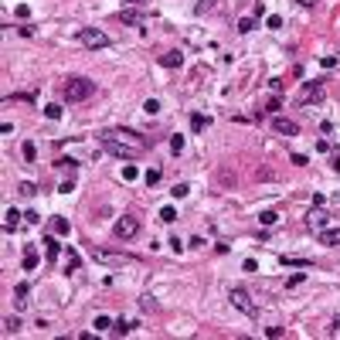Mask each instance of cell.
<instances>
[{
  "label": "cell",
  "instance_id": "8d00e7d4",
  "mask_svg": "<svg viewBox=\"0 0 340 340\" xmlns=\"http://www.w3.org/2000/svg\"><path fill=\"white\" fill-rule=\"evenodd\" d=\"M214 3H218V0H204V3H197V14H204V10H208V7H214Z\"/></svg>",
  "mask_w": 340,
  "mask_h": 340
},
{
  "label": "cell",
  "instance_id": "8992f818",
  "mask_svg": "<svg viewBox=\"0 0 340 340\" xmlns=\"http://www.w3.org/2000/svg\"><path fill=\"white\" fill-rule=\"evenodd\" d=\"M320 99H323V85H320V82H306V85L300 89V102H303V106L320 102Z\"/></svg>",
  "mask_w": 340,
  "mask_h": 340
},
{
  "label": "cell",
  "instance_id": "f1b7e54d",
  "mask_svg": "<svg viewBox=\"0 0 340 340\" xmlns=\"http://www.w3.org/2000/svg\"><path fill=\"white\" fill-rule=\"evenodd\" d=\"M20 194H24V197H31V194H34V190H38V187H34V184H31V180H20Z\"/></svg>",
  "mask_w": 340,
  "mask_h": 340
},
{
  "label": "cell",
  "instance_id": "1f68e13d",
  "mask_svg": "<svg viewBox=\"0 0 340 340\" xmlns=\"http://www.w3.org/2000/svg\"><path fill=\"white\" fill-rule=\"evenodd\" d=\"M44 116H48V119H61V109H58V106H44Z\"/></svg>",
  "mask_w": 340,
  "mask_h": 340
},
{
  "label": "cell",
  "instance_id": "52a82bcc",
  "mask_svg": "<svg viewBox=\"0 0 340 340\" xmlns=\"http://www.w3.org/2000/svg\"><path fill=\"white\" fill-rule=\"evenodd\" d=\"M272 130L283 133V136H300V126H296L293 119H286V116H276V119H272Z\"/></svg>",
  "mask_w": 340,
  "mask_h": 340
},
{
  "label": "cell",
  "instance_id": "44dd1931",
  "mask_svg": "<svg viewBox=\"0 0 340 340\" xmlns=\"http://www.w3.org/2000/svg\"><path fill=\"white\" fill-rule=\"evenodd\" d=\"M180 150H184V133L170 136V153H180Z\"/></svg>",
  "mask_w": 340,
  "mask_h": 340
},
{
  "label": "cell",
  "instance_id": "d590c367",
  "mask_svg": "<svg viewBox=\"0 0 340 340\" xmlns=\"http://www.w3.org/2000/svg\"><path fill=\"white\" fill-rule=\"evenodd\" d=\"M24 157H27V164L34 160V143H24Z\"/></svg>",
  "mask_w": 340,
  "mask_h": 340
},
{
  "label": "cell",
  "instance_id": "d6986e66",
  "mask_svg": "<svg viewBox=\"0 0 340 340\" xmlns=\"http://www.w3.org/2000/svg\"><path fill=\"white\" fill-rule=\"evenodd\" d=\"M255 27V17H238V34H248Z\"/></svg>",
  "mask_w": 340,
  "mask_h": 340
},
{
  "label": "cell",
  "instance_id": "83f0119b",
  "mask_svg": "<svg viewBox=\"0 0 340 340\" xmlns=\"http://www.w3.org/2000/svg\"><path fill=\"white\" fill-rule=\"evenodd\" d=\"M136 177H140V170L133 167V164H126V167H123V180H136Z\"/></svg>",
  "mask_w": 340,
  "mask_h": 340
},
{
  "label": "cell",
  "instance_id": "9c48e42d",
  "mask_svg": "<svg viewBox=\"0 0 340 340\" xmlns=\"http://www.w3.org/2000/svg\"><path fill=\"white\" fill-rule=\"evenodd\" d=\"M160 65H164V68H180V65H184V55H180V51H167V55L160 58Z\"/></svg>",
  "mask_w": 340,
  "mask_h": 340
},
{
  "label": "cell",
  "instance_id": "8fae6325",
  "mask_svg": "<svg viewBox=\"0 0 340 340\" xmlns=\"http://www.w3.org/2000/svg\"><path fill=\"white\" fill-rule=\"evenodd\" d=\"M133 327H136L133 320H126V317H119V320H113V334H119V337H126V334H130Z\"/></svg>",
  "mask_w": 340,
  "mask_h": 340
},
{
  "label": "cell",
  "instance_id": "603a6c76",
  "mask_svg": "<svg viewBox=\"0 0 340 340\" xmlns=\"http://www.w3.org/2000/svg\"><path fill=\"white\" fill-rule=\"evenodd\" d=\"M187 184H173V190H170V197H173V201H180V197H187Z\"/></svg>",
  "mask_w": 340,
  "mask_h": 340
},
{
  "label": "cell",
  "instance_id": "30bf717a",
  "mask_svg": "<svg viewBox=\"0 0 340 340\" xmlns=\"http://www.w3.org/2000/svg\"><path fill=\"white\" fill-rule=\"evenodd\" d=\"M320 242H323V245H340V228H323Z\"/></svg>",
  "mask_w": 340,
  "mask_h": 340
},
{
  "label": "cell",
  "instance_id": "484cf974",
  "mask_svg": "<svg viewBox=\"0 0 340 340\" xmlns=\"http://www.w3.org/2000/svg\"><path fill=\"white\" fill-rule=\"evenodd\" d=\"M204 126H208V119H204V116H190V130H194V133H201Z\"/></svg>",
  "mask_w": 340,
  "mask_h": 340
},
{
  "label": "cell",
  "instance_id": "7402d4cb",
  "mask_svg": "<svg viewBox=\"0 0 340 340\" xmlns=\"http://www.w3.org/2000/svg\"><path fill=\"white\" fill-rule=\"evenodd\" d=\"M51 228H55V235H68V228H72V225H68V218H55V225H51Z\"/></svg>",
  "mask_w": 340,
  "mask_h": 340
},
{
  "label": "cell",
  "instance_id": "7c38bea8",
  "mask_svg": "<svg viewBox=\"0 0 340 340\" xmlns=\"http://www.w3.org/2000/svg\"><path fill=\"white\" fill-rule=\"evenodd\" d=\"M41 262V255H38V248H24V269L31 272V269H38Z\"/></svg>",
  "mask_w": 340,
  "mask_h": 340
},
{
  "label": "cell",
  "instance_id": "6da1fadb",
  "mask_svg": "<svg viewBox=\"0 0 340 340\" xmlns=\"http://www.w3.org/2000/svg\"><path fill=\"white\" fill-rule=\"evenodd\" d=\"M99 147L106 153H113L119 160H136L150 150V140H143L140 133H102L99 136Z\"/></svg>",
  "mask_w": 340,
  "mask_h": 340
},
{
  "label": "cell",
  "instance_id": "836d02e7",
  "mask_svg": "<svg viewBox=\"0 0 340 340\" xmlns=\"http://www.w3.org/2000/svg\"><path fill=\"white\" fill-rule=\"evenodd\" d=\"M140 306H143L147 313H153V310H157V306H153V300H150V296H143V300H140Z\"/></svg>",
  "mask_w": 340,
  "mask_h": 340
},
{
  "label": "cell",
  "instance_id": "5b68a950",
  "mask_svg": "<svg viewBox=\"0 0 340 340\" xmlns=\"http://www.w3.org/2000/svg\"><path fill=\"white\" fill-rule=\"evenodd\" d=\"M228 300H231V306H235V310H242V313H248V317H255V303H252V296H248V289L235 286V289L228 293Z\"/></svg>",
  "mask_w": 340,
  "mask_h": 340
},
{
  "label": "cell",
  "instance_id": "3957f363",
  "mask_svg": "<svg viewBox=\"0 0 340 340\" xmlns=\"http://www.w3.org/2000/svg\"><path fill=\"white\" fill-rule=\"evenodd\" d=\"M75 41L82 48H95V51H102V48H109V34L106 31H99V27H82L75 34Z\"/></svg>",
  "mask_w": 340,
  "mask_h": 340
},
{
  "label": "cell",
  "instance_id": "277c9868",
  "mask_svg": "<svg viewBox=\"0 0 340 340\" xmlns=\"http://www.w3.org/2000/svg\"><path fill=\"white\" fill-rule=\"evenodd\" d=\"M116 238H123V242H133L136 235H140V218L136 214H123V218H116Z\"/></svg>",
  "mask_w": 340,
  "mask_h": 340
},
{
  "label": "cell",
  "instance_id": "74e56055",
  "mask_svg": "<svg viewBox=\"0 0 340 340\" xmlns=\"http://www.w3.org/2000/svg\"><path fill=\"white\" fill-rule=\"evenodd\" d=\"M334 170H337V173H340V153H337V157H334Z\"/></svg>",
  "mask_w": 340,
  "mask_h": 340
},
{
  "label": "cell",
  "instance_id": "f546056e",
  "mask_svg": "<svg viewBox=\"0 0 340 340\" xmlns=\"http://www.w3.org/2000/svg\"><path fill=\"white\" fill-rule=\"evenodd\" d=\"M265 24L276 31V27H283V17H279V14H269V17H265Z\"/></svg>",
  "mask_w": 340,
  "mask_h": 340
},
{
  "label": "cell",
  "instance_id": "2e32d148",
  "mask_svg": "<svg viewBox=\"0 0 340 340\" xmlns=\"http://www.w3.org/2000/svg\"><path fill=\"white\" fill-rule=\"evenodd\" d=\"M160 177H164V170H160V167H150L147 173H143V180H147L150 187H157V184H160Z\"/></svg>",
  "mask_w": 340,
  "mask_h": 340
},
{
  "label": "cell",
  "instance_id": "4316f807",
  "mask_svg": "<svg viewBox=\"0 0 340 340\" xmlns=\"http://www.w3.org/2000/svg\"><path fill=\"white\" fill-rule=\"evenodd\" d=\"M119 20H126V24H140V14H136V10H119Z\"/></svg>",
  "mask_w": 340,
  "mask_h": 340
},
{
  "label": "cell",
  "instance_id": "ba28073f",
  "mask_svg": "<svg viewBox=\"0 0 340 340\" xmlns=\"http://www.w3.org/2000/svg\"><path fill=\"white\" fill-rule=\"evenodd\" d=\"M306 228L320 235L323 228H327V214H323V211H310V214H306Z\"/></svg>",
  "mask_w": 340,
  "mask_h": 340
},
{
  "label": "cell",
  "instance_id": "d6a6232c",
  "mask_svg": "<svg viewBox=\"0 0 340 340\" xmlns=\"http://www.w3.org/2000/svg\"><path fill=\"white\" fill-rule=\"evenodd\" d=\"M303 283V272H296V276H289V279H286V286H289V289H293V286H300Z\"/></svg>",
  "mask_w": 340,
  "mask_h": 340
},
{
  "label": "cell",
  "instance_id": "4dcf8cb0",
  "mask_svg": "<svg viewBox=\"0 0 340 340\" xmlns=\"http://www.w3.org/2000/svg\"><path fill=\"white\" fill-rule=\"evenodd\" d=\"M143 109H147L150 116H157V113H160V102H157V99H147V106H143Z\"/></svg>",
  "mask_w": 340,
  "mask_h": 340
},
{
  "label": "cell",
  "instance_id": "7a4b0ae2",
  "mask_svg": "<svg viewBox=\"0 0 340 340\" xmlns=\"http://www.w3.org/2000/svg\"><path fill=\"white\" fill-rule=\"evenodd\" d=\"M92 95H95L92 78H68V85H65V99H68V102H85V99H92Z\"/></svg>",
  "mask_w": 340,
  "mask_h": 340
},
{
  "label": "cell",
  "instance_id": "9a60e30c",
  "mask_svg": "<svg viewBox=\"0 0 340 340\" xmlns=\"http://www.w3.org/2000/svg\"><path fill=\"white\" fill-rule=\"evenodd\" d=\"M27 293H31V289H27V283H17V289H14V296H17V300H14V303H17L20 310L27 306Z\"/></svg>",
  "mask_w": 340,
  "mask_h": 340
},
{
  "label": "cell",
  "instance_id": "d4e9b609",
  "mask_svg": "<svg viewBox=\"0 0 340 340\" xmlns=\"http://www.w3.org/2000/svg\"><path fill=\"white\" fill-rule=\"evenodd\" d=\"M3 330H7V334H17V330H20V320H17V317H7V320H3Z\"/></svg>",
  "mask_w": 340,
  "mask_h": 340
},
{
  "label": "cell",
  "instance_id": "5bb4252c",
  "mask_svg": "<svg viewBox=\"0 0 340 340\" xmlns=\"http://www.w3.org/2000/svg\"><path fill=\"white\" fill-rule=\"evenodd\" d=\"M44 252H48V262L61 255V245H58V238H44Z\"/></svg>",
  "mask_w": 340,
  "mask_h": 340
},
{
  "label": "cell",
  "instance_id": "f35d334b",
  "mask_svg": "<svg viewBox=\"0 0 340 340\" xmlns=\"http://www.w3.org/2000/svg\"><path fill=\"white\" fill-rule=\"evenodd\" d=\"M130 3H133V0H130Z\"/></svg>",
  "mask_w": 340,
  "mask_h": 340
},
{
  "label": "cell",
  "instance_id": "e575fe53",
  "mask_svg": "<svg viewBox=\"0 0 340 340\" xmlns=\"http://www.w3.org/2000/svg\"><path fill=\"white\" fill-rule=\"evenodd\" d=\"M24 221H27V225H38V221H41L38 211H27V214H24Z\"/></svg>",
  "mask_w": 340,
  "mask_h": 340
},
{
  "label": "cell",
  "instance_id": "e0dca14e",
  "mask_svg": "<svg viewBox=\"0 0 340 340\" xmlns=\"http://www.w3.org/2000/svg\"><path fill=\"white\" fill-rule=\"evenodd\" d=\"M276 221H279V214H276V211H262V214H259V225H262V228H272Z\"/></svg>",
  "mask_w": 340,
  "mask_h": 340
},
{
  "label": "cell",
  "instance_id": "cb8c5ba5",
  "mask_svg": "<svg viewBox=\"0 0 340 340\" xmlns=\"http://www.w3.org/2000/svg\"><path fill=\"white\" fill-rule=\"evenodd\" d=\"M95 330H99V334H102V330H113V320H109V317H95V323H92Z\"/></svg>",
  "mask_w": 340,
  "mask_h": 340
},
{
  "label": "cell",
  "instance_id": "ac0fdd59",
  "mask_svg": "<svg viewBox=\"0 0 340 340\" xmlns=\"http://www.w3.org/2000/svg\"><path fill=\"white\" fill-rule=\"evenodd\" d=\"M17 208H7V221H3V228H7V231H14V228H17Z\"/></svg>",
  "mask_w": 340,
  "mask_h": 340
},
{
  "label": "cell",
  "instance_id": "ffe728a7",
  "mask_svg": "<svg viewBox=\"0 0 340 340\" xmlns=\"http://www.w3.org/2000/svg\"><path fill=\"white\" fill-rule=\"evenodd\" d=\"M160 221H167V225H173V221H177V211L170 208V204H167V208H160Z\"/></svg>",
  "mask_w": 340,
  "mask_h": 340
},
{
  "label": "cell",
  "instance_id": "4fadbf2b",
  "mask_svg": "<svg viewBox=\"0 0 340 340\" xmlns=\"http://www.w3.org/2000/svg\"><path fill=\"white\" fill-rule=\"evenodd\" d=\"M95 259H99V262H109V265H123V262H133V259H126V255H109V252H95Z\"/></svg>",
  "mask_w": 340,
  "mask_h": 340
}]
</instances>
